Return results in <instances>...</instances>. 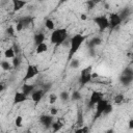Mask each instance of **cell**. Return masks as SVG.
I'll return each instance as SVG.
<instances>
[{"mask_svg": "<svg viewBox=\"0 0 133 133\" xmlns=\"http://www.w3.org/2000/svg\"><path fill=\"white\" fill-rule=\"evenodd\" d=\"M108 19H109V24H110V27H109V28H110L111 30L116 29V27H118L119 24L123 22L122 19H121V17H119V15L116 14V12L110 14L109 17H108Z\"/></svg>", "mask_w": 133, "mask_h": 133, "instance_id": "ba28073f", "label": "cell"}, {"mask_svg": "<svg viewBox=\"0 0 133 133\" xmlns=\"http://www.w3.org/2000/svg\"><path fill=\"white\" fill-rule=\"evenodd\" d=\"M37 1H43V0H37Z\"/></svg>", "mask_w": 133, "mask_h": 133, "instance_id": "c3c4849f", "label": "cell"}, {"mask_svg": "<svg viewBox=\"0 0 133 133\" xmlns=\"http://www.w3.org/2000/svg\"><path fill=\"white\" fill-rule=\"evenodd\" d=\"M12 66L16 69V68H18V66H20V64H21V57H20V55H16L14 58H12Z\"/></svg>", "mask_w": 133, "mask_h": 133, "instance_id": "484cf974", "label": "cell"}, {"mask_svg": "<svg viewBox=\"0 0 133 133\" xmlns=\"http://www.w3.org/2000/svg\"><path fill=\"white\" fill-rule=\"evenodd\" d=\"M27 98H28V96L26 94H24L22 90L21 91H17L15 94V96H14V104L16 105V104L23 103V102H25L27 100Z\"/></svg>", "mask_w": 133, "mask_h": 133, "instance_id": "8fae6325", "label": "cell"}, {"mask_svg": "<svg viewBox=\"0 0 133 133\" xmlns=\"http://www.w3.org/2000/svg\"><path fill=\"white\" fill-rule=\"evenodd\" d=\"M26 4H27V2L25 0H12V8H14V11L21 10Z\"/></svg>", "mask_w": 133, "mask_h": 133, "instance_id": "5bb4252c", "label": "cell"}, {"mask_svg": "<svg viewBox=\"0 0 133 133\" xmlns=\"http://www.w3.org/2000/svg\"><path fill=\"white\" fill-rule=\"evenodd\" d=\"M118 15H119L122 21H124V20H126V19H128V18L130 17V15H131V8H130V7H124V8L118 12Z\"/></svg>", "mask_w": 133, "mask_h": 133, "instance_id": "e0dca14e", "label": "cell"}, {"mask_svg": "<svg viewBox=\"0 0 133 133\" xmlns=\"http://www.w3.org/2000/svg\"><path fill=\"white\" fill-rule=\"evenodd\" d=\"M33 42L35 44V46L42 44L45 42V34L43 32H38V33H35L34 36H33Z\"/></svg>", "mask_w": 133, "mask_h": 133, "instance_id": "ac0fdd59", "label": "cell"}, {"mask_svg": "<svg viewBox=\"0 0 133 133\" xmlns=\"http://www.w3.org/2000/svg\"><path fill=\"white\" fill-rule=\"evenodd\" d=\"M47 92L43 89V88H41V89H35L32 94H31V100L35 103V104H37V103H39L41 101H42V99L45 97V95H46Z\"/></svg>", "mask_w": 133, "mask_h": 133, "instance_id": "30bf717a", "label": "cell"}, {"mask_svg": "<svg viewBox=\"0 0 133 133\" xmlns=\"http://www.w3.org/2000/svg\"><path fill=\"white\" fill-rule=\"evenodd\" d=\"M15 56H16V53H15V50H14L12 47L5 50V52H4V57L5 58H11L12 59Z\"/></svg>", "mask_w": 133, "mask_h": 133, "instance_id": "44dd1931", "label": "cell"}, {"mask_svg": "<svg viewBox=\"0 0 133 133\" xmlns=\"http://www.w3.org/2000/svg\"><path fill=\"white\" fill-rule=\"evenodd\" d=\"M69 0H59V4H62V3H65V2H68Z\"/></svg>", "mask_w": 133, "mask_h": 133, "instance_id": "ee69618b", "label": "cell"}, {"mask_svg": "<svg viewBox=\"0 0 133 133\" xmlns=\"http://www.w3.org/2000/svg\"><path fill=\"white\" fill-rule=\"evenodd\" d=\"M132 81H133V76L121 74V76H119V82H121L123 85L128 86V85H130V83H131Z\"/></svg>", "mask_w": 133, "mask_h": 133, "instance_id": "9a60e30c", "label": "cell"}, {"mask_svg": "<svg viewBox=\"0 0 133 133\" xmlns=\"http://www.w3.org/2000/svg\"><path fill=\"white\" fill-rule=\"evenodd\" d=\"M51 87H52V83H51V82H47V83H44V84L42 85V88H43L46 92H48V91L51 89Z\"/></svg>", "mask_w": 133, "mask_h": 133, "instance_id": "e575fe53", "label": "cell"}, {"mask_svg": "<svg viewBox=\"0 0 133 133\" xmlns=\"http://www.w3.org/2000/svg\"><path fill=\"white\" fill-rule=\"evenodd\" d=\"M88 53H89V55H91V56H95V49L94 48H89L88 49Z\"/></svg>", "mask_w": 133, "mask_h": 133, "instance_id": "60d3db41", "label": "cell"}, {"mask_svg": "<svg viewBox=\"0 0 133 133\" xmlns=\"http://www.w3.org/2000/svg\"><path fill=\"white\" fill-rule=\"evenodd\" d=\"M1 68L4 71H10L14 66H12V63H9L8 62V60H2L1 61Z\"/></svg>", "mask_w": 133, "mask_h": 133, "instance_id": "7402d4cb", "label": "cell"}, {"mask_svg": "<svg viewBox=\"0 0 133 133\" xmlns=\"http://www.w3.org/2000/svg\"><path fill=\"white\" fill-rule=\"evenodd\" d=\"M91 76H92V79H94V78H97V77H98V74H97V73H94V72H92Z\"/></svg>", "mask_w": 133, "mask_h": 133, "instance_id": "7bdbcfd3", "label": "cell"}, {"mask_svg": "<svg viewBox=\"0 0 133 133\" xmlns=\"http://www.w3.org/2000/svg\"><path fill=\"white\" fill-rule=\"evenodd\" d=\"M12 48H14V50H15V53H16V55H20V53H21V50H20V47H19V45L15 43V44L12 45Z\"/></svg>", "mask_w": 133, "mask_h": 133, "instance_id": "74e56055", "label": "cell"}, {"mask_svg": "<svg viewBox=\"0 0 133 133\" xmlns=\"http://www.w3.org/2000/svg\"><path fill=\"white\" fill-rule=\"evenodd\" d=\"M68 37V30L66 28H58L54 29L50 36V43L53 44L55 47L62 45Z\"/></svg>", "mask_w": 133, "mask_h": 133, "instance_id": "7a4b0ae2", "label": "cell"}, {"mask_svg": "<svg viewBox=\"0 0 133 133\" xmlns=\"http://www.w3.org/2000/svg\"><path fill=\"white\" fill-rule=\"evenodd\" d=\"M3 89H4V85L1 84V86H0V91H3Z\"/></svg>", "mask_w": 133, "mask_h": 133, "instance_id": "bcb514c9", "label": "cell"}, {"mask_svg": "<svg viewBox=\"0 0 133 133\" xmlns=\"http://www.w3.org/2000/svg\"><path fill=\"white\" fill-rule=\"evenodd\" d=\"M57 113H58V109H57V108H55V107L50 108V114H52L53 116H55Z\"/></svg>", "mask_w": 133, "mask_h": 133, "instance_id": "f35d334b", "label": "cell"}, {"mask_svg": "<svg viewBox=\"0 0 133 133\" xmlns=\"http://www.w3.org/2000/svg\"><path fill=\"white\" fill-rule=\"evenodd\" d=\"M18 21H20V22L23 24L24 28H27V27H29V26L34 22V18L31 17V16H25V17L20 18Z\"/></svg>", "mask_w": 133, "mask_h": 133, "instance_id": "7c38bea8", "label": "cell"}, {"mask_svg": "<svg viewBox=\"0 0 133 133\" xmlns=\"http://www.w3.org/2000/svg\"><path fill=\"white\" fill-rule=\"evenodd\" d=\"M102 44V38L99 36H94L89 42H87L88 48H95L97 46H100Z\"/></svg>", "mask_w": 133, "mask_h": 133, "instance_id": "2e32d148", "label": "cell"}, {"mask_svg": "<svg viewBox=\"0 0 133 133\" xmlns=\"http://www.w3.org/2000/svg\"><path fill=\"white\" fill-rule=\"evenodd\" d=\"M94 22L96 23V25L99 27V29L101 31H104L106 29H108L110 27V24H109V19L107 18V16L105 15H101V16H97L95 17L94 19Z\"/></svg>", "mask_w": 133, "mask_h": 133, "instance_id": "277c9868", "label": "cell"}, {"mask_svg": "<svg viewBox=\"0 0 133 133\" xmlns=\"http://www.w3.org/2000/svg\"><path fill=\"white\" fill-rule=\"evenodd\" d=\"M22 124H23V117H22L21 115H18V116L16 117V119H15V125H16L17 127L21 128V127H22Z\"/></svg>", "mask_w": 133, "mask_h": 133, "instance_id": "d6a6232c", "label": "cell"}, {"mask_svg": "<svg viewBox=\"0 0 133 133\" xmlns=\"http://www.w3.org/2000/svg\"><path fill=\"white\" fill-rule=\"evenodd\" d=\"M108 100H105L104 98L102 99V100H100L97 104H96V112H95V119H97V118H99L100 116H102L103 115V113H104V110H105V108H106V106L108 105Z\"/></svg>", "mask_w": 133, "mask_h": 133, "instance_id": "5b68a950", "label": "cell"}, {"mask_svg": "<svg viewBox=\"0 0 133 133\" xmlns=\"http://www.w3.org/2000/svg\"><path fill=\"white\" fill-rule=\"evenodd\" d=\"M128 128H129L130 130H132V129H133V118L129 121V123H128Z\"/></svg>", "mask_w": 133, "mask_h": 133, "instance_id": "ab89813d", "label": "cell"}, {"mask_svg": "<svg viewBox=\"0 0 133 133\" xmlns=\"http://www.w3.org/2000/svg\"><path fill=\"white\" fill-rule=\"evenodd\" d=\"M79 65H80V61H79V59H77V58H73V59L70 61V66L73 68V69L79 68Z\"/></svg>", "mask_w": 133, "mask_h": 133, "instance_id": "83f0119b", "label": "cell"}, {"mask_svg": "<svg viewBox=\"0 0 133 133\" xmlns=\"http://www.w3.org/2000/svg\"><path fill=\"white\" fill-rule=\"evenodd\" d=\"M16 31H17V30H16V27H14L12 25L8 26V27H7V29H6V33H7L9 36H14Z\"/></svg>", "mask_w": 133, "mask_h": 133, "instance_id": "f546056e", "label": "cell"}, {"mask_svg": "<svg viewBox=\"0 0 133 133\" xmlns=\"http://www.w3.org/2000/svg\"><path fill=\"white\" fill-rule=\"evenodd\" d=\"M103 98H104V95H103L101 91L94 90V91L91 92V95H90V98H89V100H88L87 106H88L89 108H91L92 106H96V104H97L100 100H102Z\"/></svg>", "mask_w": 133, "mask_h": 133, "instance_id": "52a82bcc", "label": "cell"}, {"mask_svg": "<svg viewBox=\"0 0 133 133\" xmlns=\"http://www.w3.org/2000/svg\"><path fill=\"white\" fill-rule=\"evenodd\" d=\"M131 62H132V63H133V57H132V60H131Z\"/></svg>", "mask_w": 133, "mask_h": 133, "instance_id": "7dc6e473", "label": "cell"}, {"mask_svg": "<svg viewBox=\"0 0 133 133\" xmlns=\"http://www.w3.org/2000/svg\"><path fill=\"white\" fill-rule=\"evenodd\" d=\"M81 98H82V96H81V92L79 90H75L71 95V99L73 101H79V100H81Z\"/></svg>", "mask_w": 133, "mask_h": 133, "instance_id": "d4e9b609", "label": "cell"}, {"mask_svg": "<svg viewBox=\"0 0 133 133\" xmlns=\"http://www.w3.org/2000/svg\"><path fill=\"white\" fill-rule=\"evenodd\" d=\"M59 98H60V100H62V101H68L70 98H71V95L68 92V91H61L60 94H59Z\"/></svg>", "mask_w": 133, "mask_h": 133, "instance_id": "f1b7e54d", "label": "cell"}, {"mask_svg": "<svg viewBox=\"0 0 133 133\" xmlns=\"http://www.w3.org/2000/svg\"><path fill=\"white\" fill-rule=\"evenodd\" d=\"M75 132L76 133H88L89 132V128L86 127V126H83V127H81L79 129H76Z\"/></svg>", "mask_w": 133, "mask_h": 133, "instance_id": "836d02e7", "label": "cell"}, {"mask_svg": "<svg viewBox=\"0 0 133 133\" xmlns=\"http://www.w3.org/2000/svg\"><path fill=\"white\" fill-rule=\"evenodd\" d=\"M38 68L35 65V64H28L27 65V69H26V73H25V76H24V81H28L30 79H32L33 77H35L37 74H38Z\"/></svg>", "mask_w": 133, "mask_h": 133, "instance_id": "8992f818", "label": "cell"}, {"mask_svg": "<svg viewBox=\"0 0 133 133\" xmlns=\"http://www.w3.org/2000/svg\"><path fill=\"white\" fill-rule=\"evenodd\" d=\"M96 5H97V4H96V3H94L91 0H87V1H86V7H87V9H88V10L92 9Z\"/></svg>", "mask_w": 133, "mask_h": 133, "instance_id": "d590c367", "label": "cell"}, {"mask_svg": "<svg viewBox=\"0 0 133 133\" xmlns=\"http://www.w3.org/2000/svg\"><path fill=\"white\" fill-rule=\"evenodd\" d=\"M85 39H86V36L81 34V33H76L71 37V39H70V50H69V54H68V60L69 61H71L74 58L75 54L78 52V50L80 49L81 45L85 42Z\"/></svg>", "mask_w": 133, "mask_h": 133, "instance_id": "6da1fadb", "label": "cell"}, {"mask_svg": "<svg viewBox=\"0 0 133 133\" xmlns=\"http://www.w3.org/2000/svg\"><path fill=\"white\" fill-rule=\"evenodd\" d=\"M35 90V84H29V83H24L22 85V91L26 94L27 96H31V94Z\"/></svg>", "mask_w": 133, "mask_h": 133, "instance_id": "4fadbf2b", "label": "cell"}, {"mask_svg": "<svg viewBox=\"0 0 133 133\" xmlns=\"http://www.w3.org/2000/svg\"><path fill=\"white\" fill-rule=\"evenodd\" d=\"M23 29H24L23 24H22L20 21H18V22H17V25H16V30H17V32H20V31H22Z\"/></svg>", "mask_w": 133, "mask_h": 133, "instance_id": "8d00e7d4", "label": "cell"}, {"mask_svg": "<svg viewBox=\"0 0 133 133\" xmlns=\"http://www.w3.org/2000/svg\"><path fill=\"white\" fill-rule=\"evenodd\" d=\"M124 100H125V97H124L123 94H117V95L113 98V102H114V104H119V103H122Z\"/></svg>", "mask_w": 133, "mask_h": 133, "instance_id": "4316f807", "label": "cell"}, {"mask_svg": "<svg viewBox=\"0 0 133 133\" xmlns=\"http://www.w3.org/2000/svg\"><path fill=\"white\" fill-rule=\"evenodd\" d=\"M63 127V124L60 122V121H56V122H53L51 128L53 130V132H58L59 130H61V128Z\"/></svg>", "mask_w": 133, "mask_h": 133, "instance_id": "ffe728a7", "label": "cell"}, {"mask_svg": "<svg viewBox=\"0 0 133 133\" xmlns=\"http://www.w3.org/2000/svg\"><path fill=\"white\" fill-rule=\"evenodd\" d=\"M45 26H46L47 29L52 30V31H53L54 28H55V24H54L53 20H51V19H47V20H46V22H45Z\"/></svg>", "mask_w": 133, "mask_h": 133, "instance_id": "603a6c76", "label": "cell"}, {"mask_svg": "<svg viewBox=\"0 0 133 133\" xmlns=\"http://www.w3.org/2000/svg\"><path fill=\"white\" fill-rule=\"evenodd\" d=\"M43 1H45V0H43Z\"/></svg>", "mask_w": 133, "mask_h": 133, "instance_id": "681fc988", "label": "cell"}, {"mask_svg": "<svg viewBox=\"0 0 133 133\" xmlns=\"http://www.w3.org/2000/svg\"><path fill=\"white\" fill-rule=\"evenodd\" d=\"M57 99H58V97H57V95H55V94H50V96H49V104H54L56 101H57Z\"/></svg>", "mask_w": 133, "mask_h": 133, "instance_id": "4dcf8cb0", "label": "cell"}, {"mask_svg": "<svg viewBox=\"0 0 133 133\" xmlns=\"http://www.w3.org/2000/svg\"><path fill=\"white\" fill-rule=\"evenodd\" d=\"M112 110H113V106H112L110 103H108V105L106 106V108H105V110H104V113H103V115H107V114H110V113L112 112Z\"/></svg>", "mask_w": 133, "mask_h": 133, "instance_id": "1f68e13d", "label": "cell"}, {"mask_svg": "<svg viewBox=\"0 0 133 133\" xmlns=\"http://www.w3.org/2000/svg\"><path fill=\"white\" fill-rule=\"evenodd\" d=\"M39 122L41 124L46 128V129H49L52 124H53V115L52 114H43L39 116Z\"/></svg>", "mask_w": 133, "mask_h": 133, "instance_id": "9c48e42d", "label": "cell"}, {"mask_svg": "<svg viewBox=\"0 0 133 133\" xmlns=\"http://www.w3.org/2000/svg\"><path fill=\"white\" fill-rule=\"evenodd\" d=\"M92 68L91 65H88L86 68H84L81 73H80V77H79V82L81 84V86L86 85L87 83H89L90 81H92Z\"/></svg>", "mask_w": 133, "mask_h": 133, "instance_id": "3957f363", "label": "cell"}, {"mask_svg": "<svg viewBox=\"0 0 133 133\" xmlns=\"http://www.w3.org/2000/svg\"><path fill=\"white\" fill-rule=\"evenodd\" d=\"M83 124V111L81 109H78L77 112V125L78 126H82Z\"/></svg>", "mask_w": 133, "mask_h": 133, "instance_id": "cb8c5ba5", "label": "cell"}, {"mask_svg": "<svg viewBox=\"0 0 133 133\" xmlns=\"http://www.w3.org/2000/svg\"><path fill=\"white\" fill-rule=\"evenodd\" d=\"M91 1H92L94 3H96V4H98V3H100L102 0H91Z\"/></svg>", "mask_w": 133, "mask_h": 133, "instance_id": "f6af8a7d", "label": "cell"}, {"mask_svg": "<svg viewBox=\"0 0 133 133\" xmlns=\"http://www.w3.org/2000/svg\"><path fill=\"white\" fill-rule=\"evenodd\" d=\"M47 51H48V46H47V44L45 42L36 46V49H35V53L36 54H43V53H45Z\"/></svg>", "mask_w": 133, "mask_h": 133, "instance_id": "d6986e66", "label": "cell"}, {"mask_svg": "<svg viewBox=\"0 0 133 133\" xmlns=\"http://www.w3.org/2000/svg\"><path fill=\"white\" fill-rule=\"evenodd\" d=\"M80 19H81L82 21H85V20L87 19V17H86L85 14H82V15H80Z\"/></svg>", "mask_w": 133, "mask_h": 133, "instance_id": "b9f144b4", "label": "cell"}]
</instances>
